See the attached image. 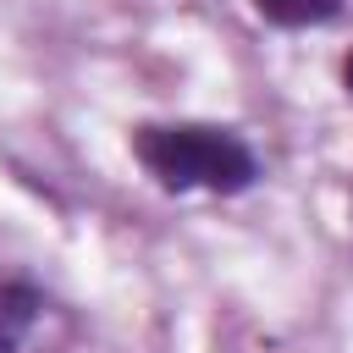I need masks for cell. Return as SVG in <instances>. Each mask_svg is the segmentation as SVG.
Returning <instances> with one entry per match:
<instances>
[{
	"mask_svg": "<svg viewBox=\"0 0 353 353\" xmlns=\"http://www.w3.org/2000/svg\"><path fill=\"white\" fill-rule=\"evenodd\" d=\"M132 154L138 165L160 182V188H210V193H243L259 176L254 149L210 121H149L132 132Z\"/></svg>",
	"mask_w": 353,
	"mask_h": 353,
	"instance_id": "1",
	"label": "cell"
},
{
	"mask_svg": "<svg viewBox=\"0 0 353 353\" xmlns=\"http://www.w3.org/2000/svg\"><path fill=\"white\" fill-rule=\"evenodd\" d=\"M39 309H44V298L33 287H0V353H11L28 336V325L39 320Z\"/></svg>",
	"mask_w": 353,
	"mask_h": 353,
	"instance_id": "2",
	"label": "cell"
},
{
	"mask_svg": "<svg viewBox=\"0 0 353 353\" xmlns=\"http://www.w3.org/2000/svg\"><path fill=\"white\" fill-rule=\"evenodd\" d=\"M254 11L276 28H314L342 11V0H254Z\"/></svg>",
	"mask_w": 353,
	"mask_h": 353,
	"instance_id": "3",
	"label": "cell"
},
{
	"mask_svg": "<svg viewBox=\"0 0 353 353\" xmlns=\"http://www.w3.org/2000/svg\"><path fill=\"white\" fill-rule=\"evenodd\" d=\"M342 83H347V94H353V50H347V61H342Z\"/></svg>",
	"mask_w": 353,
	"mask_h": 353,
	"instance_id": "4",
	"label": "cell"
}]
</instances>
